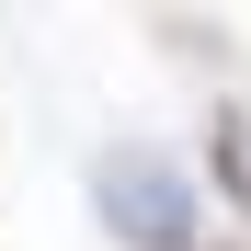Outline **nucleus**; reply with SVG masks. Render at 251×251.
Wrapping results in <instances>:
<instances>
[{"label": "nucleus", "mask_w": 251, "mask_h": 251, "mask_svg": "<svg viewBox=\"0 0 251 251\" xmlns=\"http://www.w3.org/2000/svg\"><path fill=\"white\" fill-rule=\"evenodd\" d=\"M92 205H103V228H114L126 251H194V183H183L160 149H103Z\"/></svg>", "instance_id": "1"}]
</instances>
